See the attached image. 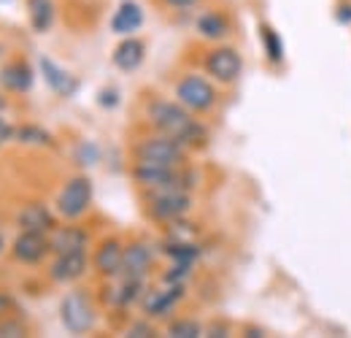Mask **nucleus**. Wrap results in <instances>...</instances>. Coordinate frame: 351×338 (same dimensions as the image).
<instances>
[{
	"instance_id": "a211bd4d",
	"label": "nucleus",
	"mask_w": 351,
	"mask_h": 338,
	"mask_svg": "<svg viewBox=\"0 0 351 338\" xmlns=\"http://www.w3.org/2000/svg\"><path fill=\"white\" fill-rule=\"evenodd\" d=\"M0 84L8 92H27L33 87V68L25 60H11L0 71Z\"/></svg>"
},
{
	"instance_id": "20e7f679",
	"label": "nucleus",
	"mask_w": 351,
	"mask_h": 338,
	"mask_svg": "<svg viewBox=\"0 0 351 338\" xmlns=\"http://www.w3.org/2000/svg\"><path fill=\"white\" fill-rule=\"evenodd\" d=\"M146 198V214L160 222V225H168L173 219L186 216L192 209V195L189 190H157V192H143Z\"/></svg>"
},
{
	"instance_id": "b1692460",
	"label": "nucleus",
	"mask_w": 351,
	"mask_h": 338,
	"mask_svg": "<svg viewBox=\"0 0 351 338\" xmlns=\"http://www.w3.org/2000/svg\"><path fill=\"white\" fill-rule=\"evenodd\" d=\"M165 333L171 338H200L206 336V325L197 322V319H192V317H178V319H173L165 328Z\"/></svg>"
},
{
	"instance_id": "aec40b11",
	"label": "nucleus",
	"mask_w": 351,
	"mask_h": 338,
	"mask_svg": "<svg viewBox=\"0 0 351 338\" xmlns=\"http://www.w3.org/2000/svg\"><path fill=\"white\" fill-rule=\"evenodd\" d=\"M143 25V8L135 0H122L114 19H111V30L119 36H130Z\"/></svg>"
},
{
	"instance_id": "ddd939ff",
	"label": "nucleus",
	"mask_w": 351,
	"mask_h": 338,
	"mask_svg": "<svg viewBox=\"0 0 351 338\" xmlns=\"http://www.w3.org/2000/svg\"><path fill=\"white\" fill-rule=\"evenodd\" d=\"M154 265V252L149 244L143 241H132L125 244V260H122V273L119 276H130V279H146L149 271Z\"/></svg>"
},
{
	"instance_id": "f3484780",
	"label": "nucleus",
	"mask_w": 351,
	"mask_h": 338,
	"mask_svg": "<svg viewBox=\"0 0 351 338\" xmlns=\"http://www.w3.org/2000/svg\"><path fill=\"white\" fill-rule=\"evenodd\" d=\"M41 71H44L46 76V84L51 87L60 98H71L76 89H79V79L73 76V74H68L65 68H60L54 60H49V57H41Z\"/></svg>"
},
{
	"instance_id": "473e14b6",
	"label": "nucleus",
	"mask_w": 351,
	"mask_h": 338,
	"mask_svg": "<svg viewBox=\"0 0 351 338\" xmlns=\"http://www.w3.org/2000/svg\"><path fill=\"white\" fill-rule=\"evenodd\" d=\"M14 135H16V130L8 125L5 120H0V146H3V144H8Z\"/></svg>"
},
{
	"instance_id": "423d86ee",
	"label": "nucleus",
	"mask_w": 351,
	"mask_h": 338,
	"mask_svg": "<svg viewBox=\"0 0 351 338\" xmlns=\"http://www.w3.org/2000/svg\"><path fill=\"white\" fill-rule=\"evenodd\" d=\"M60 319H62L65 330L73 336H84L95 328L97 314H95V306L84 290H73L60 300Z\"/></svg>"
},
{
	"instance_id": "f03ea898",
	"label": "nucleus",
	"mask_w": 351,
	"mask_h": 338,
	"mask_svg": "<svg viewBox=\"0 0 351 338\" xmlns=\"http://www.w3.org/2000/svg\"><path fill=\"white\" fill-rule=\"evenodd\" d=\"M132 181L143 192H157V190H192V176L186 166H160L149 160H135L132 163Z\"/></svg>"
},
{
	"instance_id": "9b49d317",
	"label": "nucleus",
	"mask_w": 351,
	"mask_h": 338,
	"mask_svg": "<svg viewBox=\"0 0 351 338\" xmlns=\"http://www.w3.org/2000/svg\"><path fill=\"white\" fill-rule=\"evenodd\" d=\"M49 252H51V238L36 230H22L11 244V257L22 265H38Z\"/></svg>"
},
{
	"instance_id": "2eb2a0df",
	"label": "nucleus",
	"mask_w": 351,
	"mask_h": 338,
	"mask_svg": "<svg viewBox=\"0 0 351 338\" xmlns=\"http://www.w3.org/2000/svg\"><path fill=\"white\" fill-rule=\"evenodd\" d=\"M51 238V252L54 254H65V252H79V249H87L89 247V233L79 225H62V227H54L49 233Z\"/></svg>"
},
{
	"instance_id": "6e6552de",
	"label": "nucleus",
	"mask_w": 351,
	"mask_h": 338,
	"mask_svg": "<svg viewBox=\"0 0 351 338\" xmlns=\"http://www.w3.org/2000/svg\"><path fill=\"white\" fill-rule=\"evenodd\" d=\"M203 65H206V74L214 82H219V84H235L241 79V74H243V57H241V52L232 49V46H224V43L214 46L206 54Z\"/></svg>"
},
{
	"instance_id": "412c9836",
	"label": "nucleus",
	"mask_w": 351,
	"mask_h": 338,
	"mask_svg": "<svg viewBox=\"0 0 351 338\" xmlns=\"http://www.w3.org/2000/svg\"><path fill=\"white\" fill-rule=\"evenodd\" d=\"M197 33L206 41H224L230 36V22L219 11H203L197 16Z\"/></svg>"
},
{
	"instance_id": "7c9ffc66",
	"label": "nucleus",
	"mask_w": 351,
	"mask_h": 338,
	"mask_svg": "<svg viewBox=\"0 0 351 338\" xmlns=\"http://www.w3.org/2000/svg\"><path fill=\"white\" fill-rule=\"evenodd\" d=\"M335 19L343 22V25H351V0H343V3L335 8Z\"/></svg>"
},
{
	"instance_id": "f704fd0d",
	"label": "nucleus",
	"mask_w": 351,
	"mask_h": 338,
	"mask_svg": "<svg viewBox=\"0 0 351 338\" xmlns=\"http://www.w3.org/2000/svg\"><path fill=\"white\" fill-rule=\"evenodd\" d=\"M168 5H173V8H189V5H195L197 0H165Z\"/></svg>"
},
{
	"instance_id": "9d476101",
	"label": "nucleus",
	"mask_w": 351,
	"mask_h": 338,
	"mask_svg": "<svg viewBox=\"0 0 351 338\" xmlns=\"http://www.w3.org/2000/svg\"><path fill=\"white\" fill-rule=\"evenodd\" d=\"M122 260H125V241L117 236H108L97 244L92 254V268L100 279H117L122 273Z\"/></svg>"
},
{
	"instance_id": "dca6fc26",
	"label": "nucleus",
	"mask_w": 351,
	"mask_h": 338,
	"mask_svg": "<svg viewBox=\"0 0 351 338\" xmlns=\"http://www.w3.org/2000/svg\"><path fill=\"white\" fill-rule=\"evenodd\" d=\"M16 225L22 230H36V233H46V236L57 227L54 214L49 212L44 203H27L22 212L16 214Z\"/></svg>"
},
{
	"instance_id": "39448f33",
	"label": "nucleus",
	"mask_w": 351,
	"mask_h": 338,
	"mask_svg": "<svg viewBox=\"0 0 351 338\" xmlns=\"http://www.w3.org/2000/svg\"><path fill=\"white\" fill-rule=\"evenodd\" d=\"M176 100L184 109H189L192 114H208L217 106L219 95H217V87L211 84L208 79H203L197 74H186L176 84Z\"/></svg>"
},
{
	"instance_id": "4be33fe9",
	"label": "nucleus",
	"mask_w": 351,
	"mask_h": 338,
	"mask_svg": "<svg viewBox=\"0 0 351 338\" xmlns=\"http://www.w3.org/2000/svg\"><path fill=\"white\" fill-rule=\"evenodd\" d=\"M27 19L36 33H46L54 25V3L51 0H27Z\"/></svg>"
},
{
	"instance_id": "5701e85b",
	"label": "nucleus",
	"mask_w": 351,
	"mask_h": 338,
	"mask_svg": "<svg viewBox=\"0 0 351 338\" xmlns=\"http://www.w3.org/2000/svg\"><path fill=\"white\" fill-rule=\"evenodd\" d=\"M197 238H200V230H197L192 222H186L184 216L165 225V241H176V244H197Z\"/></svg>"
},
{
	"instance_id": "4468645a",
	"label": "nucleus",
	"mask_w": 351,
	"mask_h": 338,
	"mask_svg": "<svg viewBox=\"0 0 351 338\" xmlns=\"http://www.w3.org/2000/svg\"><path fill=\"white\" fill-rule=\"evenodd\" d=\"M146 293V279H130V276H117L114 287L108 290V306L111 308H130L132 303H141Z\"/></svg>"
},
{
	"instance_id": "393cba45",
	"label": "nucleus",
	"mask_w": 351,
	"mask_h": 338,
	"mask_svg": "<svg viewBox=\"0 0 351 338\" xmlns=\"http://www.w3.org/2000/svg\"><path fill=\"white\" fill-rule=\"evenodd\" d=\"M19 144H27V146H54V138L46 133L44 127L38 125H22L16 127V135H14Z\"/></svg>"
},
{
	"instance_id": "bb28decb",
	"label": "nucleus",
	"mask_w": 351,
	"mask_h": 338,
	"mask_svg": "<svg viewBox=\"0 0 351 338\" xmlns=\"http://www.w3.org/2000/svg\"><path fill=\"white\" fill-rule=\"evenodd\" d=\"M263 43H265V54L273 65H281L284 63V43L278 38V33L270 27V25H263Z\"/></svg>"
},
{
	"instance_id": "6ab92c4d",
	"label": "nucleus",
	"mask_w": 351,
	"mask_h": 338,
	"mask_svg": "<svg viewBox=\"0 0 351 338\" xmlns=\"http://www.w3.org/2000/svg\"><path fill=\"white\" fill-rule=\"evenodd\" d=\"M143 57H146V43L141 41V38H125V41L117 43V49H114V65L119 71H125V74L141 68Z\"/></svg>"
},
{
	"instance_id": "c756f323",
	"label": "nucleus",
	"mask_w": 351,
	"mask_h": 338,
	"mask_svg": "<svg viewBox=\"0 0 351 338\" xmlns=\"http://www.w3.org/2000/svg\"><path fill=\"white\" fill-rule=\"evenodd\" d=\"M206 336H211V338L230 336V325H227L224 319H217V322H208V325H206Z\"/></svg>"
},
{
	"instance_id": "e433bc0d",
	"label": "nucleus",
	"mask_w": 351,
	"mask_h": 338,
	"mask_svg": "<svg viewBox=\"0 0 351 338\" xmlns=\"http://www.w3.org/2000/svg\"><path fill=\"white\" fill-rule=\"evenodd\" d=\"M0 249H3V238H0Z\"/></svg>"
},
{
	"instance_id": "1a4fd4ad",
	"label": "nucleus",
	"mask_w": 351,
	"mask_h": 338,
	"mask_svg": "<svg viewBox=\"0 0 351 338\" xmlns=\"http://www.w3.org/2000/svg\"><path fill=\"white\" fill-rule=\"evenodd\" d=\"M184 290L181 284H168L162 282V287H146V293L141 297V308H143V317L149 319H168L176 311V306L181 303L184 297Z\"/></svg>"
},
{
	"instance_id": "2f4dec72",
	"label": "nucleus",
	"mask_w": 351,
	"mask_h": 338,
	"mask_svg": "<svg viewBox=\"0 0 351 338\" xmlns=\"http://www.w3.org/2000/svg\"><path fill=\"white\" fill-rule=\"evenodd\" d=\"M8 314H14V300H11V295L0 293V319H5Z\"/></svg>"
},
{
	"instance_id": "c9c22d12",
	"label": "nucleus",
	"mask_w": 351,
	"mask_h": 338,
	"mask_svg": "<svg viewBox=\"0 0 351 338\" xmlns=\"http://www.w3.org/2000/svg\"><path fill=\"white\" fill-rule=\"evenodd\" d=\"M3 106H5V98H0V111H3Z\"/></svg>"
},
{
	"instance_id": "f257e3e1",
	"label": "nucleus",
	"mask_w": 351,
	"mask_h": 338,
	"mask_svg": "<svg viewBox=\"0 0 351 338\" xmlns=\"http://www.w3.org/2000/svg\"><path fill=\"white\" fill-rule=\"evenodd\" d=\"M146 117H149V125L154 127L157 133H165L176 138L178 144H184L189 152L192 149H203L208 144V130L200 125L189 109H184L178 100H152L149 109H146Z\"/></svg>"
},
{
	"instance_id": "0eeeda50",
	"label": "nucleus",
	"mask_w": 351,
	"mask_h": 338,
	"mask_svg": "<svg viewBox=\"0 0 351 338\" xmlns=\"http://www.w3.org/2000/svg\"><path fill=\"white\" fill-rule=\"evenodd\" d=\"M54 206H57V214L62 219L73 222V219L84 216L89 212V206H92V181H89L87 176H71L62 184Z\"/></svg>"
},
{
	"instance_id": "72a5a7b5",
	"label": "nucleus",
	"mask_w": 351,
	"mask_h": 338,
	"mask_svg": "<svg viewBox=\"0 0 351 338\" xmlns=\"http://www.w3.org/2000/svg\"><path fill=\"white\" fill-rule=\"evenodd\" d=\"M117 100H119L117 89H103V92H100V103H103V106L111 109V106H117Z\"/></svg>"
},
{
	"instance_id": "7ed1b4c3",
	"label": "nucleus",
	"mask_w": 351,
	"mask_h": 338,
	"mask_svg": "<svg viewBox=\"0 0 351 338\" xmlns=\"http://www.w3.org/2000/svg\"><path fill=\"white\" fill-rule=\"evenodd\" d=\"M132 157L135 160L160 163V166H186L189 149L184 144H178L176 138H171V135L154 130V135H146L132 146Z\"/></svg>"
},
{
	"instance_id": "cd10ccee",
	"label": "nucleus",
	"mask_w": 351,
	"mask_h": 338,
	"mask_svg": "<svg viewBox=\"0 0 351 338\" xmlns=\"http://www.w3.org/2000/svg\"><path fill=\"white\" fill-rule=\"evenodd\" d=\"M0 336H11V338L27 336V325H25V319H19L16 314H8L5 319H0Z\"/></svg>"
},
{
	"instance_id": "f8f14e48",
	"label": "nucleus",
	"mask_w": 351,
	"mask_h": 338,
	"mask_svg": "<svg viewBox=\"0 0 351 338\" xmlns=\"http://www.w3.org/2000/svg\"><path fill=\"white\" fill-rule=\"evenodd\" d=\"M89 268V257L87 249H79V252H65V254H57L51 268H49V276L51 282L57 284H73L79 282Z\"/></svg>"
},
{
	"instance_id": "a878e982",
	"label": "nucleus",
	"mask_w": 351,
	"mask_h": 338,
	"mask_svg": "<svg viewBox=\"0 0 351 338\" xmlns=\"http://www.w3.org/2000/svg\"><path fill=\"white\" fill-rule=\"evenodd\" d=\"M162 252L168 254L173 262L192 265V262L200 257V247H197V244H176V241H165V244H162Z\"/></svg>"
},
{
	"instance_id": "c85d7f7f",
	"label": "nucleus",
	"mask_w": 351,
	"mask_h": 338,
	"mask_svg": "<svg viewBox=\"0 0 351 338\" xmlns=\"http://www.w3.org/2000/svg\"><path fill=\"white\" fill-rule=\"evenodd\" d=\"M125 336L130 338H149V336H157V328L152 325V319L149 317H143V319H135L130 328L125 330Z\"/></svg>"
}]
</instances>
